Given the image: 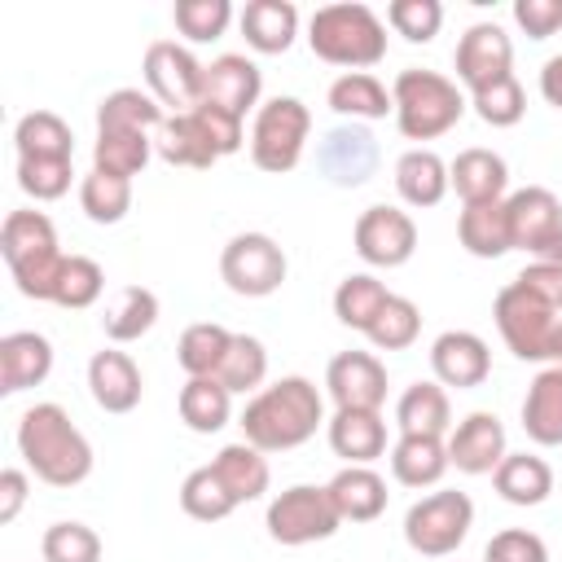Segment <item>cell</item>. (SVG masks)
I'll return each mask as SVG.
<instances>
[{
	"instance_id": "1",
	"label": "cell",
	"mask_w": 562,
	"mask_h": 562,
	"mask_svg": "<svg viewBox=\"0 0 562 562\" xmlns=\"http://www.w3.org/2000/svg\"><path fill=\"white\" fill-rule=\"evenodd\" d=\"M321 422H325L321 391L307 378L290 373L250 395V404L241 413V439L255 443L259 452H290V448L307 443Z\"/></svg>"
},
{
	"instance_id": "2",
	"label": "cell",
	"mask_w": 562,
	"mask_h": 562,
	"mask_svg": "<svg viewBox=\"0 0 562 562\" xmlns=\"http://www.w3.org/2000/svg\"><path fill=\"white\" fill-rule=\"evenodd\" d=\"M18 452L48 487H75L92 474V443L61 404H31L18 422Z\"/></svg>"
},
{
	"instance_id": "3",
	"label": "cell",
	"mask_w": 562,
	"mask_h": 562,
	"mask_svg": "<svg viewBox=\"0 0 562 562\" xmlns=\"http://www.w3.org/2000/svg\"><path fill=\"white\" fill-rule=\"evenodd\" d=\"M307 44L329 66L364 70V66H378L386 57V26L369 4L342 0V4H325L312 13Z\"/></svg>"
},
{
	"instance_id": "4",
	"label": "cell",
	"mask_w": 562,
	"mask_h": 562,
	"mask_svg": "<svg viewBox=\"0 0 562 562\" xmlns=\"http://www.w3.org/2000/svg\"><path fill=\"white\" fill-rule=\"evenodd\" d=\"M391 101H395V127L408 140H435V136L452 132L465 114L461 88L448 75L422 70V66H408V70L395 75Z\"/></svg>"
},
{
	"instance_id": "5",
	"label": "cell",
	"mask_w": 562,
	"mask_h": 562,
	"mask_svg": "<svg viewBox=\"0 0 562 562\" xmlns=\"http://www.w3.org/2000/svg\"><path fill=\"white\" fill-rule=\"evenodd\" d=\"M312 132V110L299 97H272L255 110L250 123V162L268 176H285L299 167Z\"/></svg>"
},
{
	"instance_id": "6",
	"label": "cell",
	"mask_w": 562,
	"mask_h": 562,
	"mask_svg": "<svg viewBox=\"0 0 562 562\" xmlns=\"http://www.w3.org/2000/svg\"><path fill=\"white\" fill-rule=\"evenodd\" d=\"M474 527V501L465 492H430L404 514V540L422 558H448Z\"/></svg>"
},
{
	"instance_id": "7",
	"label": "cell",
	"mask_w": 562,
	"mask_h": 562,
	"mask_svg": "<svg viewBox=\"0 0 562 562\" xmlns=\"http://www.w3.org/2000/svg\"><path fill=\"white\" fill-rule=\"evenodd\" d=\"M263 522H268V536L277 544H290V549L312 544V540H329L342 527V518L329 501V487H316V483H294L281 496H272Z\"/></svg>"
},
{
	"instance_id": "8",
	"label": "cell",
	"mask_w": 562,
	"mask_h": 562,
	"mask_svg": "<svg viewBox=\"0 0 562 562\" xmlns=\"http://www.w3.org/2000/svg\"><path fill=\"white\" fill-rule=\"evenodd\" d=\"M509 211V241L527 250L536 263H562V202L544 184H527L505 198Z\"/></svg>"
},
{
	"instance_id": "9",
	"label": "cell",
	"mask_w": 562,
	"mask_h": 562,
	"mask_svg": "<svg viewBox=\"0 0 562 562\" xmlns=\"http://www.w3.org/2000/svg\"><path fill=\"white\" fill-rule=\"evenodd\" d=\"M492 316H496V329L505 338V347L518 356V360H549V342H553V329H558V312L549 303H540L531 290H522L518 281H509L496 303H492Z\"/></svg>"
},
{
	"instance_id": "10",
	"label": "cell",
	"mask_w": 562,
	"mask_h": 562,
	"mask_svg": "<svg viewBox=\"0 0 562 562\" xmlns=\"http://www.w3.org/2000/svg\"><path fill=\"white\" fill-rule=\"evenodd\" d=\"M290 263L268 233H237L220 255V277L241 299H268L281 290Z\"/></svg>"
},
{
	"instance_id": "11",
	"label": "cell",
	"mask_w": 562,
	"mask_h": 562,
	"mask_svg": "<svg viewBox=\"0 0 562 562\" xmlns=\"http://www.w3.org/2000/svg\"><path fill=\"white\" fill-rule=\"evenodd\" d=\"M202 79L206 66L176 40H154L145 48V83L158 105H171L176 114H189L202 105Z\"/></svg>"
},
{
	"instance_id": "12",
	"label": "cell",
	"mask_w": 562,
	"mask_h": 562,
	"mask_svg": "<svg viewBox=\"0 0 562 562\" xmlns=\"http://www.w3.org/2000/svg\"><path fill=\"white\" fill-rule=\"evenodd\" d=\"M351 241H356V255L369 268H404L417 250V224H413L408 211L378 202V206L360 211Z\"/></svg>"
},
{
	"instance_id": "13",
	"label": "cell",
	"mask_w": 562,
	"mask_h": 562,
	"mask_svg": "<svg viewBox=\"0 0 562 562\" xmlns=\"http://www.w3.org/2000/svg\"><path fill=\"white\" fill-rule=\"evenodd\" d=\"M316 167L338 189H360L378 171V140L360 123H338L316 145Z\"/></svg>"
},
{
	"instance_id": "14",
	"label": "cell",
	"mask_w": 562,
	"mask_h": 562,
	"mask_svg": "<svg viewBox=\"0 0 562 562\" xmlns=\"http://www.w3.org/2000/svg\"><path fill=\"white\" fill-rule=\"evenodd\" d=\"M443 443H448V465H457L461 474H496V465L505 461V426L487 408L465 413Z\"/></svg>"
},
{
	"instance_id": "15",
	"label": "cell",
	"mask_w": 562,
	"mask_h": 562,
	"mask_svg": "<svg viewBox=\"0 0 562 562\" xmlns=\"http://www.w3.org/2000/svg\"><path fill=\"white\" fill-rule=\"evenodd\" d=\"M509 66H514V44H509L505 26H496V22H474V26L461 35V44H457V79H461L470 92H479V88H487V83L514 75Z\"/></svg>"
},
{
	"instance_id": "16",
	"label": "cell",
	"mask_w": 562,
	"mask_h": 562,
	"mask_svg": "<svg viewBox=\"0 0 562 562\" xmlns=\"http://www.w3.org/2000/svg\"><path fill=\"white\" fill-rule=\"evenodd\" d=\"M329 400L338 408H382L386 400V364L373 351H338L325 369Z\"/></svg>"
},
{
	"instance_id": "17",
	"label": "cell",
	"mask_w": 562,
	"mask_h": 562,
	"mask_svg": "<svg viewBox=\"0 0 562 562\" xmlns=\"http://www.w3.org/2000/svg\"><path fill=\"white\" fill-rule=\"evenodd\" d=\"M430 369H435V382L439 386H457V391H470V386H483L487 373H492V351L479 334L470 329H443L435 342H430Z\"/></svg>"
},
{
	"instance_id": "18",
	"label": "cell",
	"mask_w": 562,
	"mask_h": 562,
	"mask_svg": "<svg viewBox=\"0 0 562 562\" xmlns=\"http://www.w3.org/2000/svg\"><path fill=\"white\" fill-rule=\"evenodd\" d=\"M259 92H263V75L250 57L241 53H224L206 66V79H202V105H220L237 119H246V110L259 105Z\"/></svg>"
},
{
	"instance_id": "19",
	"label": "cell",
	"mask_w": 562,
	"mask_h": 562,
	"mask_svg": "<svg viewBox=\"0 0 562 562\" xmlns=\"http://www.w3.org/2000/svg\"><path fill=\"white\" fill-rule=\"evenodd\" d=\"M88 391H92L97 408H105V413H132L140 404L145 378H140V369H136V360L127 351L105 347V351H97L88 360Z\"/></svg>"
},
{
	"instance_id": "20",
	"label": "cell",
	"mask_w": 562,
	"mask_h": 562,
	"mask_svg": "<svg viewBox=\"0 0 562 562\" xmlns=\"http://www.w3.org/2000/svg\"><path fill=\"white\" fill-rule=\"evenodd\" d=\"M53 373V342L35 329H13L0 338V391L18 395L26 386H40Z\"/></svg>"
},
{
	"instance_id": "21",
	"label": "cell",
	"mask_w": 562,
	"mask_h": 562,
	"mask_svg": "<svg viewBox=\"0 0 562 562\" xmlns=\"http://www.w3.org/2000/svg\"><path fill=\"white\" fill-rule=\"evenodd\" d=\"M329 448L347 465H369L386 452V422L378 408H338L329 422Z\"/></svg>"
},
{
	"instance_id": "22",
	"label": "cell",
	"mask_w": 562,
	"mask_h": 562,
	"mask_svg": "<svg viewBox=\"0 0 562 562\" xmlns=\"http://www.w3.org/2000/svg\"><path fill=\"white\" fill-rule=\"evenodd\" d=\"M448 180H452V189H457V198L465 206H474V202H501L505 189H509V167H505L501 154L474 145V149H461L448 162Z\"/></svg>"
},
{
	"instance_id": "23",
	"label": "cell",
	"mask_w": 562,
	"mask_h": 562,
	"mask_svg": "<svg viewBox=\"0 0 562 562\" xmlns=\"http://www.w3.org/2000/svg\"><path fill=\"white\" fill-rule=\"evenodd\" d=\"M325 487L342 522H373L386 509V479L369 465H342Z\"/></svg>"
},
{
	"instance_id": "24",
	"label": "cell",
	"mask_w": 562,
	"mask_h": 562,
	"mask_svg": "<svg viewBox=\"0 0 562 562\" xmlns=\"http://www.w3.org/2000/svg\"><path fill=\"white\" fill-rule=\"evenodd\" d=\"M522 430L540 448L562 443V364H549L531 378L527 400H522Z\"/></svg>"
},
{
	"instance_id": "25",
	"label": "cell",
	"mask_w": 562,
	"mask_h": 562,
	"mask_svg": "<svg viewBox=\"0 0 562 562\" xmlns=\"http://www.w3.org/2000/svg\"><path fill=\"white\" fill-rule=\"evenodd\" d=\"M492 483H496V496H501V501L531 509V505H544V501H549V492H553V470H549V461L536 457V452H505V461L496 465Z\"/></svg>"
},
{
	"instance_id": "26",
	"label": "cell",
	"mask_w": 562,
	"mask_h": 562,
	"mask_svg": "<svg viewBox=\"0 0 562 562\" xmlns=\"http://www.w3.org/2000/svg\"><path fill=\"white\" fill-rule=\"evenodd\" d=\"M154 149L171 167H198L202 171V167L220 162V149L211 145V136H206V127H202V119L193 110L189 114H167L162 127H158Z\"/></svg>"
},
{
	"instance_id": "27",
	"label": "cell",
	"mask_w": 562,
	"mask_h": 562,
	"mask_svg": "<svg viewBox=\"0 0 562 562\" xmlns=\"http://www.w3.org/2000/svg\"><path fill=\"white\" fill-rule=\"evenodd\" d=\"M395 189H400V198L408 202V206H439L443 202V193L452 189V180H448V162L435 154V149H408V154H400V162H395Z\"/></svg>"
},
{
	"instance_id": "28",
	"label": "cell",
	"mask_w": 562,
	"mask_h": 562,
	"mask_svg": "<svg viewBox=\"0 0 562 562\" xmlns=\"http://www.w3.org/2000/svg\"><path fill=\"white\" fill-rule=\"evenodd\" d=\"M457 241H461L474 259H501L505 250H514V241H509V211H505V198H501V202H474V206H461V215H457Z\"/></svg>"
},
{
	"instance_id": "29",
	"label": "cell",
	"mask_w": 562,
	"mask_h": 562,
	"mask_svg": "<svg viewBox=\"0 0 562 562\" xmlns=\"http://www.w3.org/2000/svg\"><path fill=\"white\" fill-rule=\"evenodd\" d=\"M391 474L404 487H435L448 474V443L439 435H400L391 448Z\"/></svg>"
},
{
	"instance_id": "30",
	"label": "cell",
	"mask_w": 562,
	"mask_h": 562,
	"mask_svg": "<svg viewBox=\"0 0 562 562\" xmlns=\"http://www.w3.org/2000/svg\"><path fill=\"white\" fill-rule=\"evenodd\" d=\"M241 35L255 53H285L299 35V9L290 0H250L241 9Z\"/></svg>"
},
{
	"instance_id": "31",
	"label": "cell",
	"mask_w": 562,
	"mask_h": 562,
	"mask_svg": "<svg viewBox=\"0 0 562 562\" xmlns=\"http://www.w3.org/2000/svg\"><path fill=\"white\" fill-rule=\"evenodd\" d=\"M211 470L220 474V483L233 492V501H237V505L259 501V496L268 492V483H272L268 457H263L255 443H246V439H241V443H224V448L215 452Z\"/></svg>"
},
{
	"instance_id": "32",
	"label": "cell",
	"mask_w": 562,
	"mask_h": 562,
	"mask_svg": "<svg viewBox=\"0 0 562 562\" xmlns=\"http://www.w3.org/2000/svg\"><path fill=\"white\" fill-rule=\"evenodd\" d=\"M395 426L400 435H448L452 426V404L439 382H413L395 400Z\"/></svg>"
},
{
	"instance_id": "33",
	"label": "cell",
	"mask_w": 562,
	"mask_h": 562,
	"mask_svg": "<svg viewBox=\"0 0 562 562\" xmlns=\"http://www.w3.org/2000/svg\"><path fill=\"white\" fill-rule=\"evenodd\" d=\"M180 422L193 430V435H215L228 426L233 417V391L220 382V378H189L180 386Z\"/></svg>"
},
{
	"instance_id": "34",
	"label": "cell",
	"mask_w": 562,
	"mask_h": 562,
	"mask_svg": "<svg viewBox=\"0 0 562 562\" xmlns=\"http://www.w3.org/2000/svg\"><path fill=\"white\" fill-rule=\"evenodd\" d=\"M329 110L342 114V119H386L395 114V101L386 92V83L369 70H347L329 83Z\"/></svg>"
},
{
	"instance_id": "35",
	"label": "cell",
	"mask_w": 562,
	"mask_h": 562,
	"mask_svg": "<svg viewBox=\"0 0 562 562\" xmlns=\"http://www.w3.org/2000/svg\"><path fill=\"white\" fill-rule=\"evenodd\" d=\"M162 119V105L140 88H114L97 105V132H158Z\"/></svg>"
},
{
	"instance_id": "36",
	"label": "cell",
	"mask_w": 562,
	"mask_h": 562,
	"mask_svg": "<svg viewBox=\"0 0 562 562\" xmlns=\"http://www.w3.org/2000/svg\"><path fill=\"white\" fill-rule=\"evenodd\" d=\"M18 158H75V136L70 123L53 110H31L13 127Z\"/></svg>"
},
{
	"instance_id": "37",
	"label": "cell",
	"mask_w": 562,
	"mask_h": 562,
	"mask_svg": "<svg viewBox=\"0 0 562 562\" xmlns=\"http://www.w3.org/2000/svg\"><path fill=\"white\" fill-rule=\"evenodd\" d=\"M57 250V228L44 211H9L4 224H0V255L4 263H26L35 255H48Z\"/></svg>"
},
{
	"instance_id": "38",
	"label": "cell",
	"mask_w": 562,
	"mask_h": 562,
	"mask_svg": "<svg viewBox=\"0 0 562 562\" xmlns=\"http://www.w3.org/2000/svg\"><path fill=\"white\" fill-rule=\"evenodd\" d=\"M158 321V294L145 285H123L114 294V303L101 316V329L110 342H136L140 334H149Z\"/></svg>"
},
{
	"instance_id": "39",
	"label": "cell",
	"mask_w": 562,
	"mask_h": 562,
	"mask_svg": "<svg viewBox=\"0 0 562 562\" xmlns=\"http://www.w3.org/2000/svg\"><path fill=\"white\" fill-rule=\"evenodd\" d=\"M386 299H391V290H386L373 272H351V277H342L338 290H334V316H338L347 329L369 334V325L378 321V312L386 307Z\"/></svg>"
},
{
	"instance_id": "40",
	"label": "cell",
	"mask_w": 562,
	"mask_h": 562,
	"mask_svg": "<svg viewBox=\"0 0 562 562\" xmlns=\"http://www.w3.org/2000/svg\"><path fill=\"white\" fill-rule=\"evenodd\" d=\"M228 342H233V334H228L224 325L198 321V325H189V329L180 334L176 360H180V369H184L189 378H215L220 364H224V356H228Z\"/></svg>"
},
{
	"instance_id": "41",
	"label": "cell",
	"mask_w": 562,
	"mask_h": 562,
	"mask_svg": "<svg viewBox=\"0 0 562 562\" xmlns=\"http://www.w3.org/2000/svg\"><path fill=\"white\" fill-rule=\"evenodd\" d=\"M154 154V140L149 132H97V145H92V167L105 171V176H140L145 162Z\"/></svg>"
},
{
	"instance_id": "42",
	"label": "cell",
	"mask_w": 562,
	"mask_h": 562,
	"mask_svg": "<svg viewBox=\"0 0 562 562\" xmlns=\"http://www.w3.org/2000/svg\"><path fill=\"white\" fill-rule=\"evenodd\" d=\"M233 395H250V391H263V378H268V351L255 334H233L228 342V356L215 373Z\"/></svg>"
},
{
	"instance_id": "43",
	"label": "cell",
	"mask_w": 562,
	"mask_h": 562,
	"mask_svg": "<svg viewBox=\"0 0 562 562\" xmlns=\"http://www.w3.org/2000/svg\"><path fill=\"white\" fill-rule=\"evenodd\" d=\"M180 509L189 518H198V522H220V518H228L237 509V501H233V492L220 483V474L211 465H198L180 483Z\"/></svg>"
},
{
	"instance_id": "44",
	"label": "cell",
	"mask_w": 562,
	"mask_h": 562,
	"mask_svg": "<svg viewBox=\"0 0 562 562\" xmlns=\"http://www.w3.org/2000/svg\"><path fill=\"white\" fill-rule=\"evenodd\" d=\"M79 206L92 224H119L132 211V180L123 176H105V171H88L79 184Z\"/></svg>"
},
{
	"instance_id": "45",
	"label": "cell",
	"mask_w": 562,
	"mask_h": 562,
	"mask_svg": "<svg viewBox=\"0 0 562 562\" xmlns=\"http://www.w3.org/2000/svg\"><path fill=\"white\" fill-rule=\"evenodd\" d=\"M417 334H422V312H417V303L404 299V294H391L364 338H369L378 351H404V347L417 342Z\"/></svg>"
},
{
	"instance_id": "46",
	"label": "cell",
	"mask_w": 562,
	"mask_h": 562,
	"mask_svg": "<svg viewBox=\"0 0 562 562\" xmlns=\"http://www.w3.org/2000/svg\"><path fill=\"white\" fill-rule=\"evenodd\" d=\"M101 290H105L101 263L88 259V255H66L61 277H57V290H53V303L79 312V307H92V303L101 299Z\"/></svg>"
},
{
	"instance_id": "47",
	"label": "cell",
	"mask_w": 562,
	"mask_h": 562,
	"mask_svg": "<svg viewBox=\"0 0 562 562\" xmlns=\"http://www.w3.org/2000/svg\"><path fill=\"white\" fill-rule=\"evenodd\" d=\"M171 18H176V31H180L184 40L211 44V40H220V35L228 31L233 4H228V0H176Z\"/></svg>"
},
{
	"instance_id": "48",
	"label": "cell",
	"mask_w": 562,
	"mask_h": 562,
	"mask_svg": "<svg viewBox=\"0 0 562 562\" xmlns=\"http://www.w3.org/2000/svg\"><path fill=\"white\" fill-rule=\"evenodd\" d=\"M470 105H474V114H479L487 127H514V123L527 114V92H522V83H518L514 75H505V79H496V83L470 92Z\"/></svg>"
},
{
	"instance_id": "49",
	"label": "cell",
	"mask_w": 562,
	"mask_h": 562,
	"mask_svg": "<svg viewBox=\"0 0 562 562\" xmlns=\"http://www.w3.org/2000/svg\"><path fill=\"white\" fill-rule=\"evenodd\" d=\"M44 562H101V536L88 522H53L40 540Z\"/></svg>"
},
{
	"instance_id": "50",
	"label": "cell",
	"mask_w": 562,
	"mask_h": 562,
	"mask_svg": "<svg viewBox=\"0 0 562 562\" xmlns=\"http://www.w3.org/2000/svg\"><path fill=\"white\" fill-rule=\"evenodd\" d=\"M386 22L408 44H430L439 35V26H443V4L439 0H391L386 4Z\"/></svg>"
},
{
	"instance_id": "51",
	"label": "cell",
	"mask_w": 562,
	"mask_h": 562,
	"mask_svg": "<svg viewBox=\"0 0 562 562\" xmlns=\"http://www.w3.org/2000/svg\"><path fill=\"white\" fill-rule=\"evenodd\" d=\"M70 158H18V189L35 202H57L70 189Z\"/></svg>"
},
{
	"instance_id": "52",
	"label": "cell",
	"mask_w": 562,
	"mask_h": 562,
	"mask_svg": "<svg viewBox=\"0 0 562 562\" xmlns=\"http://www.w3.org/2000/svg\"><path fill=\"white\" fill-rule=\"evenodd\" d=\"M61 263H66V255H61V250H48V255H35V259H26V263H13L9 272H13V281H18V294L40 299V303H44V299L53 303V290H57Z\"/></svg>"
},
{
	"instance_id": "53",
	"label": "cell",
	"mask_w": 562,
	"mask_h": 562,
	"mask_svg": "<svg viewBox=\"0 0 562 562\" xmlns=\"http://www.w3.org/2000/svg\"><path fill=\"white\" fill-rule=\"evenodd\" d=\"M483 562H549V544L527 527H505L487 540Z\"/></svg>"
},
{
	"instance_id": "54",
	"label": "cell",
	"mask_w": 562,
	"mask_h": 562,
	"mask_svg": "<svg viewBox=\"0 0 562 562\" xmlns=\"http://www.w3.org/2000/svg\"><path fill=\"white\" fill-rule=\"evenodd\" d=\"M193 114L202 119V127H206L211 145L220 149V158H228V154H237V149H241L246 132H241V119H237V114H228V110H220V105H198Z\"/></svg>"
},
{
	"instance_id": "55",
	"label": "cell",
	"mask_w": 562,
	"mask_h": 562,
	"mask_svg": "<svg viewBox=\"0 0 562 562\" xmlns=\"http://www.w3.org/2000/svg\"><path fill=\"white\" fill-rule=\"evenodd\" d=\"M514 22L531 40H549L562 26V0H514Z\"/></svg>"
},
{
	"instance_id": "56",
	"label": "cell",
	"mask_w": 562,
	"mask_h": 562,
	"mask_svg": "<svg viewBox=\"0 0 562 562\" xmlns=\"http://www.w3.org/2000/svg\"><path fill=\"white\" fill-rule=\"evenodd\" d=\"M522 290H531L540 303H549L553 312H562V263H527L518 277H514Z\"/></svg>"
},
{
	"instance_id": "57",
	"label": "cell",
	"mask_w": 562,
	"mask_h": 562,
	"mask_svg": "<svg viewBox=\"0 0 562 562\" xmlns=\"http://www.w3.org/2000/svg\"><path fill=\"white\" fill-rule=\"evenodd\" d=\"M26 492H31L26 470H18V465L0 470V522H13L18 518V509L26 505Z\"/></svg>"
},
{
	"instance_id": "58",
	"label": "cell",
	"mask_w": 562,
	"mask_h": 562,
	"mask_svg": "<svg viewBox=\"0 0 562 562\" xmlns=\"http://www.w3.org/2000/svg\"><path fill=\"white\" fill-rule=\"evenodd\" d=\"M540 97H544L553 110H562V53L540 66Z\"/></svg>"
},
{
	"instance_id": "59",
	"label": "cell",
	"mask_w": 562,
	"mask_h": 562,
	"mask_svg": "<svg viewBox=\"0 0 562 562\" xmlns=\"http://www.w3.org/2000/svg\"><path fill=\"white\" fill-rule=\"evenodd\" d=\"M549 360H553V364H562V321H558V329H553V342H549Z\"/></svg>"
}]
</instances>
